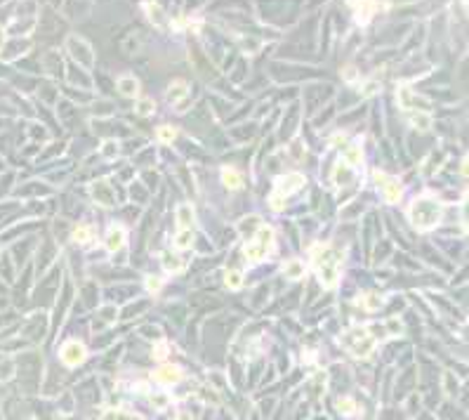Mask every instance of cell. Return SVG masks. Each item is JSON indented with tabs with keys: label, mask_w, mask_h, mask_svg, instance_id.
I'll use <instances>...</instances> for the list:
<instances>
[{
	"label": "cell",
	"mask_w": 469,
	"mask_h": 420,
	"mask_svg": "<svg viewBox=\"0 0 469 420\" xmlns=\"http://www.w3.org/2000/svg\"><path fill=\"white\" fill-rule=\"evenodd\" d=\"M118 90H121L123 95H128V97H134L137 90H139V85H137V80H134L132 76H123V78L118 80Z\"/></svg>",
	"instance_id": "cell-12"
},
{
	"label": "cell",
	"mask_w": 469,
	"mask_h": 420,
	"mask_svg": "<svg viewBox=\"0 0 469 420\" xmlns=\"http://www.w3.org/2000/svg\"><path fill=\"white\" fill-rule=\"evenodd\" d=\"M462 175H469V159L462 163Z\"/></svg>",
	"instance_id": "cell-33"
},
{
	"label": "cell",
	"mask_w": 469,
	"mask_h": 420,
	"mask_svg": "<svg viewBox=\"0 0 469 420\" xmlns=\"http://www.w3.org/2000/svg\"><path fill=\"white\" fill-rule=\"evenodd\" d=\"M92 196H95V201L102 203V206H111V189L106 182H95L92 184Z\"/></svg>",
	"instance_id": "cell-9"
},
{
	"label": "cell",
	"mask_w": 469,
	"mask_h": 420,
	"mask_svg": "<svg viewBox=\"0 0 469 420\" xmlns=\"http://www.w3.org/2000/svg\"><path fill=\"white\" fill-rule=\"evenodd\" d=\"M375 182H378V187L382 189V194L387 201H398L401 198V184L396 182V180H391V177H387L384 172H375Z\"/></svg>",
	"instance_id": "cell-6"
},
{
	"label": "cell",
	"mask_w": 469,
	"mask_h": 420,
	"mask_svg": "<svg viewBox=\"0 0 469 420\" xmlns=\"http://www.w3.org/2000/svg\"><path fill=\"white\" fill-rule=\"evenodd\" d=\"M83 359H85V347H83L80 342H68V345H64V349H61V361L66 366H78Z\"/></svg>",
	"instance_id": "cell-7"
},
{
	"label": "cell",
	"mask_w": 469,
	"mask_h": 420,
	"mask_svg": "<svg viewBox=\"0 0 469 420\" xmlns=\"http://www.w3.org/2000/svg\"><path fill=\"white\" fill-rule=\"evenodd\" d=\"M168 354H170V347H168L165 342H158V345H156V352H153V357H156V359H165Z\"/></svg>",
	"instance_id": "cell-26"
},
{
	"label": "cell",
	"mask_w": 469,
	"mask_h": 420,
	"mask_svg": "<svg viewBox=\"0 0 469 420\" xmlns=\"http://www.w3.org/2000/svg\"><path fill=\"white\" fill-rule=\"evenodd\" d=\"M123 244H125V232H123L121 227H111L109 236H106V248H109V250H118Z\"/></svg>",
	"instance_id": "cell-10"
},
{
	"label": "cell",
	"mask_w": 469,
	"mask_h": 420,
	"mask_svg": "<svg viewBox=\"0 0 469 420\" xmlns=\"http://www.w3.org/2000/svg\"><path fill=\"white\" fill-rule=\"evenodd\" d=\"M163 267L168 269V272H182V269H184V260L175 257L172 253H165V255H163Z\"/></svg>",
	"instance_id": "cell-18"
},
{
	"label": "cell",
	"mask_w": 469,
	"mask_h": 420,
	"mask_svg": "<svg viewBox=\"0 0 469 420\" xmlns=\"http://www.w3.org/2000/svg\"><path fill=\"white\" fill-rule=\"evenodd\" d=\"M151 111H153V102H151V99H144V102L137 104V114H139V116H149Z\"/></svg>",
	"instance_id": "cell-25"
},
{
	"label": "cell",
	"mask_w": 469,
	"mask_h": 420,
	"mask_svg": "<svg viewBox=\"0 0 469 420\" xmlns=\"http://www.w3.org/2000/svg\"><path fill=\"white\" fill-rule=\"evenodd\" d=\"M304 184V180L299 175H288V177H280L278 182H276V194L271 196V208H283V198L288 194H293L297 191L299 187Z\"/></svg>",
	"instance_id": "cell-5"
},
{
	"label": "cell",
	"mask_w": 469,
	"mask_h": 420,
	"mask_svg": "<svg viewBox=\"0 0 469 420\" xmlns=\"http://www.w3.org/2000/svg\"><path fill=\"white\" fill-rule=\"evenodd\" d=\"M241 283H243L241 272H226V286L229 288H241Z\"/></svg>",
	"instance_id": "cell-23"
},
{
	"label": "cell",
	"mask_w": 469,
	"mask_h": 420,
	"mask_svg": "<svg viewBox=\"0 0 469 420\" xmlns=\"http://www.w3.org/2000/svg\"><path fill=\"white\" fill-rule=\"evenodd\" d=\"M398 99H401V106H403V109H415V106H422V104H425L422 99L415 97V95H413V92H410L406 85L398 87Z\"/></svg>",
	"instance_id": "cell-11"
},
{
	"label": "cell",
	"mask_w": 469,
	"mask_h": 420,
	"mask_svg": "<svg viewBox=\"0 0 469 420\" xmlns=\"http://www.w3.org/2000/svg\"><path fill=\"white\" fill-rule=\"evenodd\" d=\"M311 264L321 276L323 286H335L337 272H340V255L330 246H314L311 248Z\"/></svg>",
	"instance_id": "cell-2"
},
{
	"label": "cell",
	"mask_w": 469,
	"mask_h": 420,
	"mask_svg": "<svg viewBox=\"0 0 469 420\" xmlns=\"http://www.w3.org/2000/svg\"><path fill=\"white\" fill-rule=\"evenodd\" d=\"M147 14H149V19H151L156 26H163L165 24V12L160 10L158 5H156V3H149V5H147Z\"/></svg>",
	"instance_id": "cell-15"
},
{
	"label": "cell",
	"mask_w": 469,
	"mask_h": 420,
	"mask_svg": "<svg viewBox=\"0 0 469 420\" xmlns=\"http://www.w3.org/2000/svg\"><path fill=\"white\" fill-rule=\"evenodd\" d=\"M271 246H274V232H271L269 227H262V229L255 234V238L245 246V255H248L250 262H257L271 250Z\"/></svg>",
	"instance_id": "cell-4"
},
{
	"label": "cell",
	"mask_w": 469,
	"mask_h": 420,
	"mask_svg": "<svg viewBox=\"0 0 469 420\" xmlns=\"http://www.w3.org/2000/svg\"><path fill=\"white\" fill-rule=\"evenodd\" d=\"M302 272H304V267H302V262H297V260H288L286 264H283V274H288L290 279L302 276Z\"/></svg>",
	"instance_id": "cell-19"
},
{
	"label": "cell",
	"mask_w": 469,
	"mask_h": 420,
	"mask_svg": "<svg viewBox=\"0 0 469 420\" xmlns=\"http://www.w3.org/2000/svg\"><path fill=\"white\" fill-rule=\"evenodd\" d=\"M144 286H147L149 291H153V293H156V291H158V288H160V279H156V276H149V279H147V283H144Z\"/></svg>",
	"instance_id": "cell-30"
},
{
	"label": "cell",
	"mask_w": 469,
	"mask_h": 420,
	"mask_svg": "<svg viewBox=\"0 0 469 420\" xmlns=\"http://www.w3.org/2000/svg\"><path fill=\"white\" fill-rule=\"evenodd\" d=\"M222 180H224V184L229 189H238V187H241V175H238L233 168H224V170H222Z\"/></svg>",
	"instance_id": "cell-16"
},
{
	"label": "cell",
	"mask_w": 469,
	"mask_h": 420,
	"mask_svg": "<svg viewBox=\"0 0 469 420\" xmlns=\"http://www.w3.org/2000/svg\"><path fill=\"white\" fill-rule=\"evenodd\" d=\"M74 238L78 241V244H87V241L92 244V229L90 227H78V229L74 232Z\"/></svg>",
	"instance_id": "cell-21"
},
{
	"label": "cell",
	"mask_w": 469,
	"mask_h": 420,
	"mask_svg": "<svg viewBox=\"0 0 469 420\" xmlns=\"http://www.w3.org/2000/svg\"><path fill=\"white\" fill-rule=\"evenodd\" d=\"M462 222H464V227L469 229V194L464 196V203H462Z\"/></svg>",
	"instance_id": "cell-29"
},
{
	"label": "cell",
	"mask_w": 469,
	"mask_h": 420,
	"mask_svg": "<svg viewBox=\"0 0 469 420\" xmlns=\"http://www.w3.org/2000/svg\"><path fill=\"white\" fill-rule=\"evenodd\" d=\"M413 125L415 128H420V130H427L429 128V116H427V114H413Z\"/></svg>",
	"instance_id": "cell-24"
},
{
	"label": "cell",
	"mask_w": 469,
	"mask_h": 420,
	"mask_svg": "<svg viewBox=\"0 0 469 420\" xmlns=\"http://www.w3.org/2000/svg\"><path fill=\"white\" fill-rule=\"evenodd\" d=\"M382 302L384 300L380 298L378 293H366V295H363V298H359V304L361 307H366V310H380V307H382Z\"/></svg>",
	"instance_id": "cell-13"
},
{
	"label": "cell",
	"mask_w": 469,
	"mask_h": 420,
	"mask_svg": "<svg viewBox=\"0 0 469 420\" xmlns=\"http://www.w3.org/2000/svg\"><path fill=\"white\" fill-rule=\"evenodd\" d=\"M158 137L163 142H172L175 140V128H158Z\"/></svg>",
	"instance_id": "cell-27"
},
{
	"label": "cell",
	"mask_w": 469,
	"mask_h": 420,
	"mask_svg": "<svg viewBox=\"0 0 469 420\" xmlns=\"http://www.w3.org/2000/svg\"><path fill=\"white\" fill-rule=\"evenodd\" d=\"M340 411H342V413H349V411H351V402H349V399H342V402H340Z\"/></svg>",
	"instance_id": "cell-32"
},
{
	"label": "cell",
	"mask_w": 469,
	"mask_h": 420,
	"mask_svg": "<svg viewBox=\"0 0 469 420\" xmlns=\"http://www.w3.org/2000/svg\"><path fill=\"white\" fill-rule=\"evenodd\" d=\"M184 95H186V85H184V83H175L170 90L165 92V99L175 104V102H179V99H184Z\"/></svg>",
	"instance_id": "cell-17"
},
{
	"label": "cell",
	"mask_w": 469,
	"mask_h": 420,
	"mask_svg": "<svg viewBox=\"0 0 469 420\" xmlns=\"http://www.w3.org/2000/svg\"><path fill=\"white\" fill-rule=\"evenodd\" d=\"M344 161L349 165H356L361 161V149L359 146H347V151H344Z\"/></svg>",
	"instance_id": "cell-22"
},
{
	"label": "cell",
	"mask_w": 469,
	"mask_h": 420,
	"mask_svg": "<svg viewBox=\"0 0 469 420\" xmlns=\"http://www.w3.org/2000/svg\"><path fill=\"white\" fill-rule=\"evenodd\" d=\"M151 404L153 406H165V404H168V396H165L163 392H160V394H151Z\"/></svg>",
	"instance_id": "cell-31"
},
{
	"label": "cell",
	"mask_w": 469,
	"mask_h": 420,
	"mask_svg": "<svg viewBox=\"0 0 469 420\" xmlns=\"http://www.w3.org/2000/svg\"><path fill=\"white\" fill-rule=\"evenodd\" d=\"M177 420H191L189 413H177Z\"/></svg>",
	"instance_id": "cell-34"
},
{
	"label": "cell",
	"mask_w": 469,
	"mask_h": 420,
	"mask_svg": "<svg viewBox=\"0 0 469 420\" xmlns=\"http://www.w3.org/2000/svg\"><path fill=\"white\" fill-rule=\"evenodd\" d=\"M153 380L160 385H175L182 380V371L177 366H160V368L153 371Z\"/></svg>",
	"instance_id": "cell-8"
},
{
	"label": "cell",
	"mask_w": 469,
	"mask_h": 420,
	"mask_svg": "<svg viewBox=\"0 0 469 420\" xmlns=\"http://www.w3.org/2000/svg\"><path fill=\"white\" fill-rule=\"evenodd\" d=\"M441 213H443V206H441L436 198H432V196L415 198L410 210H408L410 222H413V227L415 229H420V232H427V229H432V227L439 225Z\"/></svg>",
	"instance_id": "cell-1"
},
{
	"label": "cell",
	"mask_w": 469,
	"mask_h": 420,
	"mask_svg": "<svg viewBox=\"0 0 469 420\" xmlns=\"http://www.w3.org/2000/svg\"><path fill=\"white\" fill-rule=\"evenodd\" d=\"M177 222H179L182 229L194 222V210H191V206H179L177 208Z\"/></svg>",
	"instance_id": "cell-14"
},
{
	"label": "cell",
	"mask_w": 469,
	"mask_h": 420,
	"mask_svg": "<svg viewBox=\"0 0 469 420\" xmlns=\"http://www.w3.org/2000/svg\"><path fill=\"white\" fill-rule=\"evenodd\" d=\"M125 50H128V52H137V50H139V36L128 38V40H125Z\"/></svg>",
	"instance_id": "cell-28"
},
{
	"label": "cell",
	"mask_w": 469,
	"mask_h": 420,
	"mask_svg": "<svg viewBox=\"0 0 469 420\" xmlns=\"http://www.w3.org/2000/svg\"><path fill=\"white\" fill-rule=\"evenodd\" d=\"M340 345L356 359H366L375 347V338L368 333V328H349L340 335Z\"/></svg>",
	"instance_id": "cell-3"
},
{
	"label": "cell",
	"mask_w": 469,
	"mask_h": 420,
	"mask_svg": "<svg viewBox=\"0 0 469 420\" xmlns=\"http://www.w3.org/2000/svg\"><path fill=\"white\" fill-rule=\"evenodd\" d=\"M191 244H194V234H191L189 229H182V232L177 234V238H175L177 248H189Z\"/></svg>",
	"instance_id": "cell-20"
}]
</instances>
